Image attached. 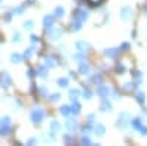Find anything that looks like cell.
<instances>
[{
  "mask_svg": "<svg viewBox=\"0 0 147 146\" xmlns=\"http://www.w3.org/2000/svg\"><path fill=\"white\" fill-rule=\"evenodd\" d=\"M31 120H32L34 124H40L44 120V111L41 108H34L32 112H31Z\"/></svg>",
  "mask_w": 147,
  "mask_h": 146,
  "instance_id": "cell-1",
  "label": "cell"
},
{
  "mask_svg": "<svg viewBox=\"0 0 147 146\" xmlns=\"http://www.w3.org/2000/svg\"><path fill=\"white\" fill-rule=\"evenodd\" d=\"M87 18H88V14H87V10H84V9H77L75 14H74V21L84 22V21H87Z\"/></svg>",
  "mask_w": 147,
  "mask_h": 146,
  "instance_id": "cell-2",
  "label": "cell"
},
{
  "mask_svg": "<svg viewBox=\"0 0 147 146\" xmlns=\"http://www.w3.org/2000/svg\"><path fill=\"white\" fill-rule=\"evenodd\" d=\"M9 131H10V120L9 118H5L2 120V123H0V134H9Z\"/></svg>",
  "mask_w": 147,
  "mask_h": 146,
  "instance_id": "cell-3",
  "label": "cell"
},
{
  "mask_svg": "<svg viewBox=\"0 0 147 146\" xmlns=\"http://www.w3.org/2000/svg\"><path fill=\"white\" fill-rule=\"evenodd\" d=\"M47 34H49V37L50 39H53V40H57L60 35H62V30L60 28H55V27H52V28H49L47 30Z\"/></svg>",
  "mask_w": 147,
  "mask_h": 146,
  "instance_id": "cell-4",
  "label": "cell"
},
{
  "mask_svg": "<svg viewBox=\"0 0 147 146\" xmlns=\"http://www.w3.org/2000/svg\"><path fill=\"white\" fill-rule=\"evenodd\" d=\"M0 84H2V87H9L12 84V80H10L7 72H3V74L0 75Z\"/></svg>",
  "mask_w": 147,
  "mask_h": 146,
  "instance_id": "cell-5",
  "label": "cell"
},
{
  "mask_svg": "<svg viewBox=\"0 0 147 146\" xmlns=\"http://www.w3.org/2000/svg\"><path fill=\"white\" fill-rule=\"evenodd\" d=\"M53 22H55V16H53V15H46V16H44V21H43V24H44L46 30L52 28V27H53Z\"/></svg>",
  "mask_w": 147,
  "mask_h": 146,
  "instance_id": "cell-6",
  "label": "cell"
},
{
  "mask_svg": "<svg viewBox=\"0 0 147 146\" xmlns=\"http://www.w3.org/2000/svg\"><path fill=\"white\" fill-rule=\"evenodd\" d=\"M109 93H110V90H109V87H106V86H99V89H97V94L102 96V97H107Z\"/></svg>",
  "mask_w": 147,
  "mask_h": 146,
  "instance_id": "cell-7",
  "label": "cell"
},
{
  "mask_svg": "<svg viewBox=\"0 0 147 146\" xmlns=\"http://www.w3.org/2000/svg\"><path fill=\"white\" fill-rule=\"evenodd\" d=\"M56 65H57V59H56L55 56H47V58H46V67L53 68V67H56Z\"/></svg>",
  "mask_w": 147,
  "mask_h": 146,
  "instance_id": "cell-8",
  "label": "cell"
},
{
  "mask_svg": "<svg viewBox=\"0 0 147 146\" xmlns=\"http://www.w3.org/2000/svg\"><path fill=\"white\" fill-rule=\"evenodd\" d=\"M71 108V114H80V111H81V106H80V103H77V101H74V103L69 106Z\"/></svg>",
  "mask_w": 147,
  "mask_h": 146,
  "instance_id": "cell-9",
  "label": "cell"
},
{
  "mask_svg": "<svg viewBox=\"0 0 147 146\" xmlns=\"http://www.w3.org/2000/svg\"><path fill=\"white\" fill-rule=\"evenodd\" d=\"M66 127H68L69 131H75V130L78 128V124H77L75 120H69L68 123H66Z\"/></svg>",
  "mask_w": 147,
  "mask_h": 146,
  "instance_id": "cell-10",
  "label": "cell"
},
{
  "mask_svg": "<svg viewBox=\"0 0 147 146\" xmlns=\"http://www.w3.org/2000/svg\"><path fill=\"white\" fill-rule=\"evenodd\" d=\"M77 47H78V50L81 52V53H85L88 50V44L85 43V41H78L77 43Z\"/></svg>",
  "mask_w": 147,
  "mask_h": 146,
  "instance_id": "cell-11",
  "label": "cell"
},
{
  "mask_svg": "<svg viewBox=\"0 0 147 146\" xmlns=\"http://www.w3.org/2000/svg\"><path fill=\"white\" fill-rule=\"evenodd\" d=\"M55 18H62L63 15H65V9L62 7V6H57L56 9H55Z\"/></svg>",
  "mask_w": 147,
  "mask_h": 146,
  "instance_id": "cell-12",
  "label": "cell"
},
{
  "mask_svg": "<svg viewBox=\"0 0 147 146\" xmlns=\"http://www.w3.org/2000/svg\"><path fill=\"white\" fill-rule=\"evenodd\" d=\"M119 52H121V49H107L105 53H106V56H109V58H115Z\"/></svg>",
  "mask_w": 147,
  "mask_h": 146,
  "instance_id": "cell-13",
  "label": "cell"
},
{
  "mask_svg": "<svg viewBox=\"0 0 147 146\" xmlns=\"http://www.w3.org/2000/svg\"><path fill=\"white\" fill-rule=\"evenodd\" d=\"M121 14H122V18H124V19H128L129 15H132V9L131 7H124L121 10Z\"/></svg>",
  "mask_w": 147,
  "mask_h": 146,
  "instance_id": "cell-14",
  "label": "cell"
},
{
  "mask_svg": "<svg viewBox=\"0 0 147 146\" xmlns=\"http://www.w3.org/2000/svg\"><path fill=\"white\" fill-rule=\"evenodd\" d=\"M94 131H96V134L103 136L105 131H106V128H105V126H102V124H97V126H94Z\"/></svg>",
  "mask_w": 147,
  "mask_h": 146,
  "instance_id": "cell-15",
  "label": "cell"
},
{
  "mask_svg": "<svg viewBox=\"0 0 147 146\" xmlns=\"http://www.w3.org/2000/svg\"><path fill=\"white\" fill-rule=\"evenodd\" d=\"M100 108H102V111H103V112H107V111H110V109H112V105H110L109 101L105 99V101L102 102V106H100Z\"/></svg>",
  "mask_w": 147,
  "mask_h": 146,
  "instance_id": "cell-16",
  "label": "cell"
},
{
  "mask_svg": "<svg viewBox=\"0 0 147 146\" xmlns=\"http://www.w3.org/2000/svg\"><path fill=\"white\" fill-rule=\"evenodd\" d=\"M81 25H82V22H78V21H74V19H72L71 30H72V31H80V30H81Z\"/></svg>",
  "mask_w": 147,
  "mask_h": 146,
  "instance_id": "cell-17",
  "label": "cell"
},
{
  "mask_svg": "<svg viewBox=\"0 0 147 146\" xmlns=\"http://www.w3.org/2000/svg\"><path fill=\"white\" fill-rule=\"evenodd\" d=\"M10 59H12V62L13 64H19L21 60H22V55H19V53H13L10 56Z\"/></svg>",
  "mask_w": 147,
  "mask_h": 146,
  "instance_id": "cell-18",
  "label": "cell"
},
{
  "mask_svg": "<svg viewBox=\"0 0 147 146\" xmlns=\"http://www.w3.org/2000/svg\"><path fill=\"white\" fill-rule=\"evenodd\" d=\"M88 71H90V67L85 64V62H81V65H80V72H82V74H87Z\"/></svg>",
  "mask_w": 147,
  "mask_h": 146,
  "instance_id": "cell-19",
  "label": "cell"
},
{
  "mask_svg": "<svg viewBox=\"0 0 147 146\" xmlns=\"http://www.w3.org/2000/svg\"><path fill=\"white\" fill-rule=\"evenodd\" d=\"M37 74H38L40 77H46L47 75V68H44V67L37 68Z\"/></svg>",
  "mask_w": 147,
  "mask_h": 146,
  "instance_id": "cell-20",
  "label": "cell"
},
{
  "mask_svg": "<svg viewBox=\"0 0 147 146\" xmlns=\"http://www.w3.org/2000/svg\"><path fill=\"white\" fill-rule=\"evenodd\" d=\"M60 114H62V115H65V117H68L69 114H71V108L69 106H62V108H60Z\"/></svg>",
  "mask_w": 147,
  "mask_h": 146,
  "instance_id": "cell-21",
  "label": "cell"
},
{
  "mask_svg": "<svg viewBox=\"0 0 147 146\" xmlns=\"http://www.w3.org/2000/svg\"><path fill=\"white\" fill-rule=\"evenodd\" d=\"M57 84H59L60 87H66L68 84H69V80L68 78H59L57 80Z\"/></svg>",
  "mask_w": 147,
  "mask_h": 146,
  "instance_id": "cell-22",
  "label": "cell"
},
{
  "mask_svg": "<svg viewBox=\"0 0 147 146\" xmlns=\"http://www.w3.org/2000/svg\"><path fill=\"white\" fill-rule=\"evenodd\" d=\"M131 124H132V127H134V128H138V130L143 127V126H141V120H138V118L132 120V123H131Z\"/></svg>",
  "mask_w": 147,
  "mask_h": 146,
  "instance_id": "cell-23",
  "label": "cell"
},
{
  "mask_svg": "<svg viewBox=\"0 0 147 146\" xmlns=\"http://www.w3.org/2000/svg\"><path fill=\"white\" fill-rule=\"evenodd\" d=\"M127 118H128V114H122V117H119V123H118V124L124 127V126L127 124V121H125Z\"/></svg>",
  "mask_w": 147,
  "mask_h": 146,
  "instance_id": "cell-24",
  "label": "cell"
},
{
  "mask_svg": "<svg viewBox=\"0 0 147 146\" xmlns=\"http://www.w3.org/2000/svg\"><path fill=\"white\" fill-rule=\"evenodd\" d=\"M69 96H71L72 101H77L78 96H80V92H78V90H71V92H69Z\"/></svg>",
  "mask_w": 147,
  "mask_h": 146,
  "instance_id": "cell-25",
  "label": "cell"
},
{
  "mask_svg": "<svg viewBox=\"0 0 147 146\" xmlns=\"http://www.w3.org/2000/svg\"><path fill=\"white\" fill-rule=\"evenodd\" d=\"M136 99H137L138 103H144V94H143L141 92H138V93L136 94Z\"/></svg>",
  "mask_w": 147,
  "mask_h": 146,
  "instance_id": "cell-26",
  "label": "cell"
},
{
  "mask_svg": "<svg viewBox=\"0 0 147 146\" xmlns=\"http://www.w3.org/2000/svg\"><path fill=\"white\" fill-rule=\"evenodd\" d=\"M32 53H34V47H30V49H27V50H25L24 56H25V58L28 59V58H31V56H32Z\"/></svg>",
  "mask_w": 147,
  "mask_h": 146,
  "instance_id": "cell-27",
  "label": "cell"
},
{
  "mask_svg": "<svg viewBox=\"0 0 147 146\" xmlns=\"http://www.w3.org/2000/svg\"><path fill=\"white\" fill-rule=\"evenodd\" d=\"M59 127H60V124L57 123V121H52V124H50V128H52L53 131H57V130H59Z\"/></svg>",
  "mask_w": 147,
  "mask_h": 146,
  "instance_id": "cell-28",
  "label": "cell"
},
{
  "mask_svg": "<svg viewBox=\"0 0 147 146\" xmlns=\"http://www.w3.org/2000/svg\"><path fill=\"white\" fill-rule=\"evenodd\" d=\"M32 25H34L32 21H25V22H24V28H25V30H31Z\"/></svg>",
  "mask_w": 147,
  "mask_h": 146,
  "instance_id": "cell-29",
  "label": "cell"
},
{
  "mask_svg": "<svg viewBox=\"0 0 147 146\" xmlns=\"http://www.w3.org/2000/svg\"><path fill=\"white\" fill-rule=\"evenodd\" d=\"M59 97H60V96H59L57 93H53V94H52L50 97H49V99H50L52 102H57V101H59Z\"/></svg>",
  "mask_w": 147,
  "mask_h": 146,
  "instance_id": "cell-30",
  "label": "cell"
},
{
  "mask_svg": "<svg viewBox=\"0 0 147 146\" xmlns=\"http://www.w3.org/2000/svg\"><path fill=\"white\" fill-rule=\"evenodd\" d=\"M12 40H13V43H15V41L19 43V41H21V34H19V33H15V34H13V39H12Z\"/></svg>",
  "mask_w": 147,
  "mask_h": 146,
  "instance_id": "cell-31",
  "label": "cell"
},
{
  "mask_svg": "<svg viewBox=\"0 0 147 146\" xmlns=\"http://www.w3.org/2000/svg\"><path fill=\"white\" fill-rule=\"evenodd\" d=\"M24 10H25V6H19V7L13 9V14H22Z\"/></svg>",
  "mask_w": 147,
  "mask_h": 146,
  "instance_id": "cell-32",
  "label": "cell"
},
{
  "mask_svg": "<svg viewBox=\"0 0 147 146\" xmlns=\"http://www.w3.org/2000/svg\"><path fill=\"white\" fill-rule=\"evenodd\" d=\"M81 143H82V145H91V140H90L88 137H82V139H81Z\"/></svg>",
  "mask_w": 147,
  "mask_h": 146,
  "instance_id": "cell-33",
  "label": "cell"
},
{
  "mask_svg": "<svg viewBox=\"0 0 147 146\" xmlns=\"http://www.w3.org/2000/svg\"><path fill=\"white\" fill-rule=\"evenodd\" d=\"M87 2H88L90 5H93V6H94V5H100V3L103 2V0H87Z\"/></svg>",
  "mask_w": 147,
  "mask_h": 146,
  "instance_id": "cell-34",
  "label": "cell"
},
{
  "mask_svg": "<svg viewBox=\"0 0 147 146\" xmlns=\"http://www.w3.org/2000/svg\"><path fill=\"white\" fill-rule=\"evenodd\" d=\"M84 97L85 99H91V92L90 90H84Z\"/></svg>",
  "mask_w": 147,
  "mask_h": 146,
  "instance_id": "cell-35",
  "label": "cell"
},
{
  "mask_svg": "<svg viewBox=\"0 0 147 146\" xmlns=\"http://www.w3.org/2000/svg\"><path fill=\"white\" fill-rule=\"evenodd\" d=\"M116 71H118V72H124V71H125V67H124V65H118V67H116Z\"/></svg>",
  "mask_w": 147,
  "mask_h": 146,
  "instance_id": "cell-36",
  "label": "cell"
},
{
  "mask_svg": "<svg viewBox=\"0 0 147 146\" xmlns=\"http://www.w3.org/2000/svg\"><path fill=\"white\" fill-rule=\"evenodd\" d=\"M140 130H141V134H144V136H147V127H141Z\"/></svg>",
  "mask_w": 147,
  "mask_h": 146,
  "instance_id": "cell-37",
  "label": "cell"
},
{
  "mask_svg": "<svg viewBox=\"0 0 147 146\" xmlns=\"http://www.w3.org/2000/svg\"><path fill=\"white\" fill-rule=\"evenodd\" d=\"M38 92H40V94H46V87H40Z\"/></svg>",
  "mask_w": 147,
  "mask_h": 146,
  "instance_id": "cell-38",
  "label": "cell"
},
{
  "mask_svg": "<svg viewBox=\"0 0 147 146\" xmlns=\"http://www.w3.org/2000/svg\"><path fill=\"white\" fill-rule=\"evenodd\" d=\"M37 40H38V37H37V35H31V41H32V43H35Z\"/></svg>",
  "mask_w": 147,
  "mask_h": 146,
  "instance_id": "cell-39",
  "label": "cell"
},
{
  "mask_svg": "<svg viewBox=\"0 0 147 146\" xmlns=\"http://www.w3.org/2000/svg\"><path fill=\"white\" fill-rule=\"evenodd\" d=\"M28 143H30V145H34V143H35V139H30Z\"/></svg>",
  "mask_w": 147,
  "mask_h": 146,
  "instance_id": "cell-40",
  "label": "cell"
},
{
  "mask_svg": "<svg viewBox=\"0 0 147 146\" xmlns=\"http://www.w3.org/2000/svg\"><path fill=\"white\" fill-rule=\"evenodd\" d=\"M28 2H30V3H32V2H35V0H28Z\"/></svg>",
  "mask_w": 147,
  "mask_h": 146,
  "instance_id": "cell-41",
  "label": "cell"
},
{
  "mask_svg": "<svg viewBox=\"0 0 147 146\" xmlns=\"http://www.w3.org/2000/svg\"><path fill=\"white\" fill-rule=\"evenodd\" d=\"M0 2H2V0H0Z\"/></svg>",
  "mask_w": 147,
  "mask_h": 146,
  "instance_id": "cell-42",
  "label": "cell"
}]
</instances>
